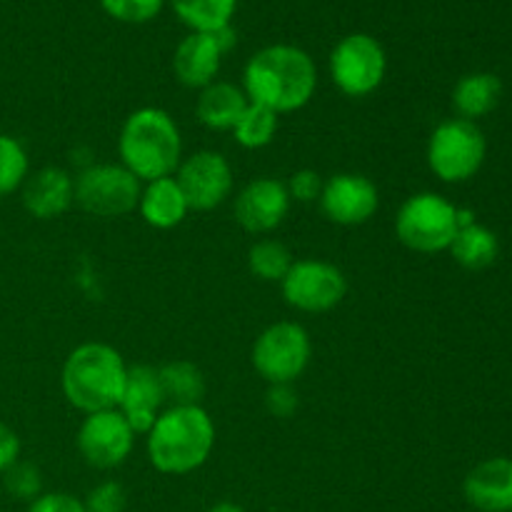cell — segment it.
Here are the masks:
<instances>
[{"label":"cell","instance_id":"cell-2","mask_svg":"<svg viewBox=\"0 0 512 512\" xmlns=\"http://www.w3.org/2000/svg\"><path fill=\"white\" fill-rule=\"evenodd\" d=\"M215 448V423L203 405H170L145 433L148 460L163 475H190Z\"/></svg>","mask_w":512,"mask_h":512},{"label":"cell","instance_id":"cell-12","mask_svg":"<svg viewBox=\"0 0 512 512\" xmlns=\"http://www.w3.org/2000/svg\"><path fill=\"white\" fill-rule=\"evenodd\" d=\"M75 443L90 468L113 470L120 468L133 453L135 430L118 408L100 410V413L85 415Z\"/></svg>","mask_w":512,"mask_h":512},{"label":"cell","instance_id":"cell-28","mask_svg":"<svg viewBox=\"0 0 512 512\" xmlns=\"http://www.w3.org/2000/svg\"><path fill=\"white\" fill-rule=\"evenodd\" d=\"M3 488L10 498L33 503L43 493V475H40V470L33 463L18 460V463L10 465L3 473Z\"/></svg>","mask_w":512,"mask_h":512},{"label":"cell","instance_id":"cell-10","mask_svg":"<svg viewBox=\"0 0 512 512\" xmlns=\"http://www.w3.org/2000/svg\"><path fill=\"white\" fill-rule=\"evenodd\" d=\"M283 298L290 308L300 313H328L343 303L348 293V280L338 265L328 260L305 258L290 265L288 275L280 280Z\"/></svg>","mask_w":512,"mask_h":512},{"label":"cell","instance_id":"cell-29","mask_svg":"<svg viewBox=\"0 0 512 512\" xmlns=\"http://www.w3.org/2000/svg\"><path fill=\"white\" fill-rule=\"evenodd\" d=\"M105 13L120 23H148L163 8V0H100Z\"/></svg>","mask_w":512,"mask_h":512},{"label":"cell","instance_id":"cell-19","mask_svg":"<svg viewBox=\"0 0 512 512\" xmlns=\"http://www.w3.org/2000/svg\"><path fill=\"white\" fill-rule=\"evenodd\" d=\"M138 213L155 230H173L188 218V200H185L175 175L143 183L138 200Z\"/></svg>","mask_w":512,"mask_h":512},{"label":"cell","instance_id":"cell-1","mask_svg":"<svg viewBox=\"0 0 512 512\" xmlns=\"http://www.w3.org/2000/svg\"><path fill=\"white\" fill-rule=\"evenodd\" d=\"M243 90L250 103L275 115L303 110L318 90V68L305 50L295 45H268L248 60Z\"/></svg>","mask_w":512,"mask_h":512},{"label":"cell","instance_id":"cell-14","mask_svg":"<svg viewBox=\"0 0 512 512\" xmlns=\"http://www.w3.org/2000/svg\"><path fill=\"white\" fill-rule=\"evenodd\" d=\"M320 210L325 218L343 228L363 225L378 213L380 193L370 178L360 173H338L323 183Z\"/></svg>","mask_w":512,"mask_h":512},{"label":"cell","instance_id":"cell-30","mask_svg":"<svg viewBox=\"0 0 512 512\" xmlns=\"http://www.w3.org/2000/svg\"><path fill=\"white\" fill-rule=\"evenodd\" d=\"M85 512H125L128 505V495H125L123 485L115 480H105V483L95 485L83 500Z\"/></svg>","mask_w":512,"mask_h":512},{"label":"cell","instance_id":"cell-26","mask_svg":"<svg viewBox=\"0 0 512 512\" xmlns=\"http://www.w3.org/2000/svg\"><path fill=\"white\" fill-rule=\"evenodd\" d=\"M293 263V253L275 238L258 240L248 250V270L263 283H280Z\"/></svg>","mask_w":512,"mask_h":512},{"label":"cell","instance_id":"cell-4","mask_svg":"<svg viewBox=\"0 0 512 512\" xmlns=\"http://www.w3.org/2000/svg\"><path fill=\"white\" fill-rule=\"evenodd\" d=\"M128 365L108 343H83L65 358L60 388L65 400L80 413H100L118 408Z\"/></svg>","mask_w":512,"mask_h":512},{"label":"cell","instance_id":"cell-13","mask_svg":"<svg viewBox=\"0 0 512 512\" xmlns=\"http://www.w3.org/2000/svg\"><path fill=\"white\" fill-rule=\"evenodd\" d=\"M238 35L230 25L213 30V33H190L183 43L175 48L173 70L175 78L185 88L203 90L205 85L215 83L223 58L235 48Z\"/></svg>","mask_w":512,"mask_h":512},{"label":"cell","instance_id":"cell-5","mask_svg":"<svg viewBox=\"0 0 512 512\" xmlns=\"http://www.w3.org/2000/svg\"><path fill=\"white\" fill-rule=\"evenodd\" d=\"M458 230V208L438 193L410 195L395 218V235L400 243L423 255L450 250Z\"/></svg>","mask_w":512,"mask_h":512},{"label":"cell","instance_id":"cell-32","mask_svg":"<svg viewBox=\"0 0 512 512\" xmlns=\"http://www.w3.org/2000/svg\"><path fill=\"white\" fill-rule=\"evenodd\" d=\"M265 408L275 418H290L298 410V393L293 390V383L270 385L265 393Z\"/></svg>","mask_w":512,"mask_h":512},{"label":"cell","instance_id":"cell-9","mask_svg":"<svg viewBox=\"0 0 512 512\" xmlns=\"http://www.w3.org/2000/svg\"><path fill=\"white\" fill-rule=\"evenodd\" d=\"M388 55L368 33L345 35L330 53V78L348 98H365L383 85Z\"/></svg>","mask_w":512,"mask_h":512},{"label":"cell","instance_id":"cell-17","mask_svg":"<svg viewBox=\"0 0 512 512\" xmlns=\"http://www.w3.org/2000/svg\"><path fill=\"white\" fill-rule=\"evenodd\" d=\"M20 200L33 218L55 220L75 203V178L58 165L40 168L25 178Z\"/></svg>","mask_w":512,"mask_h":512},{"label":"cell","instance_id":"cell-33","mask_svg":"<svg viewBox=\"0 0 512 512\" xmlns=\"http://www.w3.org/2000/svg\"><path fill=\"white\" fill-rule=\"evenodd\" d=\"M28 512H85V505L70 493H40L28 503Z\"/></svg>","mask_w":512,"mask_h":512},{"label":"cell","instance_id":"cell-31","mask_svg":"<svg viewBox=\"0 0 512 512\" xmlns=\"http://www.w3.org/2000/svg\"><path fill=\"white\" fill-rule=\"evenodd\" d=\"M323 183L325 180L315 170L303 168L290 175L285 188H288L290 200H295V203H315V200H320V193H323Z\"/></svg>","mask_w":512,"mask_h":512},{"label":"cell","instance_id":"cell-25","mask_svg":"<svg viewBox=\"0 0 512 512\" xmlns=\"http://www.w3.org/2000/svg\"><path fill=\"white\" fill-rule=\"evenodd\" d=\"M278 118L280 115H275L273 110L250 103L230 133L235 135V143L245 150L268 148L278 133Z\"/></svg>","mask_w":512,"mask_h":512},{"label":"cell","instance_id":"cell-6","mask_svg":"<svg viewBox=\"0 0 512 512\" xmlns=\"http://www.w3.org/2000/svg\"><path fill=\"white\" fill-rule=\"evenodd\" d=\"M485 135L463 118L443 120L428 140V165L443 183H465L485 163Z\"/></svg>","mask_w":512,"mask_h":512},{"label":"cell","instance_id":"cell-11","mask_svg":"<svg viewBox=\"0 0 512 512\" xmlns=\"http://www.w3.org/2000/svg\"><path fill=\"white\" fill-rule=\"evenodd\" d=\"M175 180L188 200V208L198 213H208L223 205L233 193L235 183L228 158L218 150H198L183 158L175 170Z\"/></svg>","mask_w":512,"mask_h":512},{"label":"cell","instance_id":"cell-18","mask_svg":"<svg viewBox=\"0 0 512 512\" xmlns=\"http://www.w3.org/2000/svg\"><path fill=\"white\" fill-rule=\"evenodd\" d=\"M463 495L480 512H512V460L490 458L475 465L465 478Z\"/></svg>","mask_w":512,"mask_h":512},{"label":"cell","instance_id":"cell-35","mask_svg":"<svg viewBox=\"0 0 512 512\" xmlns=\"http://www.w3.org/2000/svg\"><path fill=\"white\" fill-rule=\"evenodd\" d=\"M208 512H245L238 503H230V500H223V503H215Z\"/></svg>","mask_w":512,"mask_h":512},{"label":"cell","instance_id":"cell-34","mask_svg":"<svg viewBox=\"0 0 512 512\" xmlns=\"http://www.w3.org/2000/svg\"><path fill=\"white\" fill-rule=\"evenodd\" d=\"M20 438L10 425L0 423V475L20 460Z\"/></svg>","mask_w":512,"mask_h":512},{"label":"cell","instance_id":"cell-8","mask_svg":"<svg viewBox=\"0 0 512 512\" xmlns=\"http://www.w3.org/2000/svg\"><path fill=\"white\" fill-rule=\"evenodd\" d=\"M143 183L115 163L88 165L75 175V203L93 218H123L138 210Z\"/></svg>","mask_w":512,"mask_h":512},{"label":"cell","instance_id":"cell-20","mask_svg":"<svg viewBox=\"0 0 512 512\" xmlns=\"http://www.w3.org/2000/svg\"><path fill=\"white\" fill-rule=\"evenodd\" d=\"M248 105L250 100L243 88L225 83V80H215V83L205 85L200 90L198 103H195V115H198V120L208 130L223 133V130L235 128V123H238Z\"/></svg>","mask_w":512,"mask_h":512},{"label":"cell","instance_id":"cell-15","mask_svg":"<svg viewBox=\"0 0 512 512\" xmlns=\"http://www.w3.org/2000/svg\"><path fill=\"white\" fill-rule=\"evenodd\" d=\"M290 205H293V200H290L283 180L263 175V178L250 180L235 195V223L250 235H268L283 225V220L290 213Z\"/></svg>","mask_w":512,"mask_h":512},{"label":"cell","instance_id":"cell-24","mask_svg":"<svg viewBox=\"0 0 512 512\" xmlns=\"http://www.w3.org/2000/svg\"><path fill=\"white\" fill-rule=\"evenodd\" d=\"M175 15L183 20L193 33H213L230 25L238 0H170Z\"/></svg>","mask_w":512,"mask_h":512},{"label":"cell","instance_id":"cell-3","mask_svg":"<svg viewBox=\"0 0 512 512\" xmlns=\"http://www.w3.org/2000/svg\"><path fill=\"white\" fill-rule=\"evenodd\" d=\"M118 155L140 183L170 178L183 163V135L168 110H133L120 128Z\"/></svg>","mask_w":512,"mask_h":512},{"label":"cell","instance_id":"cell-7","mask_svg":"<svg viewBox=\"0 0 512 512\" xmlns=\"http://www.w3.org/2000/svg\"><path fill=\"white\" fill-rule=\"evenodd\" d=\"M310 358L308 330L293 320L268 325L253 343V368L268 385L295 383L308 370Z\"/></svg>","mask_w":512,"mask_h":512},{"label":"cell","instance_id":"cell-22","mask_svg":"<svg viewBox=\"0 0 512 512\" xmlns=\"http://www.w3.org/2000/svg\"><path fill=\"white\" fill-rule=\"evenodd\" d=\"M160 388H163L165 403L170 405H200L205 398V375L203 370L188 360H173L158 368Z\"/></svg>","mask_w":512,"mask_h":512},{"label":"cell","instance_id":"cell-23","mask_svg":"<svg viewBox=\"0 0 512 512\" xmlns=\"http://www.w3.org/2000/svg\"><path fill=\"white\" fill-rule=\"evenodd\" d=\"M498 250L500 245L495 233L480 223L460 228L455 233L453 243H450V253H453L455 263L468 270H483L493 265L495 258H498Z\"/></svg>","mask_w":512,"mask_h":512},{"label":"cell","instance_id":"cell-16","mask_svg":"<svg viewBox=\"0 0 512 512\" xmlns=\"http://www.w3.org/2000/svg\"><path fill=\"white\" fill-rule=\"evenodd\" d=\"M165 395L160 388L158 368L153 365H130L128 378H125L123 395H120L118 410L135 435H145L158 415L163 413Z\"/></svg>","mask_w":512,"mask_h":512},{"label":"cell","instance_id":"cell-27","mask_svg":"<svg viewBox=\"0 0 512 512\" xmlns=\"http://www.w3.org/2000/svg\"><path fill=\"white\" fill-rule=\"evenodd\" d=\"M30 175V158L25 145L13 135L0 133V198H8L23 188Z\"/></svg>","mask_w":512,"mask_h":512},{"label":"cell","instance_id":"cell-21","mask_svg":"<svg viewBox=\"0 0 512 512\" xmlns=\"http://www.w3.org/2000/svg\"><path fill=\"white\" fill-rule=\"evenodd\" d=\"M503 95V83L493 73H470L458 80L453 90V108L463 120L475 123L478 118H485L495 105L500 103Z\"/></svg>","mask_w":512,"mask_h":512}]
</instances>
